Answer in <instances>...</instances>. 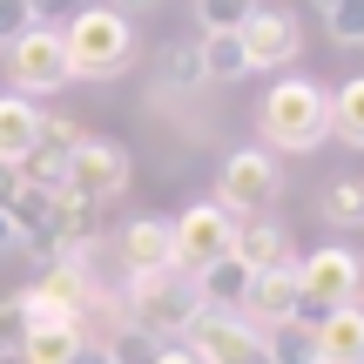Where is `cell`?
Instances as JSON below:
<instances>
[{
    "label": "cell",
    "instance_id": "cell-33",
    "mask_svg": "<svg viewBox=\"0 0 364 364\" xmlns=\"http://www.w3.org/2000/svg\"><path fill=\"white\" fill-rule=\"evenodd\" d=\"M156 364H196V351H189V344H162V358Z\"/></svg>",
    "mask_w": 364,
    "mask_h": 364
},
{
    "label": "cell",
    "instance_id": "cell-27",
    "mask_svg": "<svg viewBox=\"0 0 364 364\" xmlns=\"http://www.w3.org/2000/svg\"><path fill=\"white\" fill-rule=\"evenodd\" d=\"M21 34H34V7L27 0H0V48H14Z\"/></svg>",
    "mask_w": 364,
    "mask_h": 364
},
{
    "label": "cell",
    "instance_id": "cell-32",
    "mask_svg": "<svg viewBox=\"0 0 364 364\" xmlns=\"http://www.w3.org/2000/svg\"><path fill=\"white\" fill-rule=\"evenodd\" d=\"M7 250H21V223H14L7 209H0V257H7Z\"/></svg>",
    "mask_w": 364,
    "mask_h": 364
},
{
    "label": "cell",
    "instance_id": "cell-12",
    "mask_svg": "<svg viewBox=\"0 0 364 364\" xmlns=\"http://www.w3.org/2000/svg\"><path fill=\"white\" fill-rule=\"evenodd\" d=\"M122 270L142 277V270H176V223L169 216H135L122 230Z\"/></svg>",
    "mask_w": 364,
    "mask_h": 364
},
{
    "label": "cell",
    "instance_id": "cell-7",
    "mask_svg": "<svg viewBox=\"0 0 364 364\" xmlns=\"http://www.w3.org/2000/svg\"><path fill=\"white\" fill-rule=\"evenodd\" d=\"M277 189H284V176H277L270 149H236V156L223 162V176H216V203L230 209V216H263V209L277 203Z\"/></svg>",
    "mask_w": 364,
    "mask_h": 364
},
{
    "label": "cell",
    "instance_id": "cell-26",
    "mask_svg": "<svg viewBox=\"0 0 364 364\" xmlns=\"http://www.w3.org/2000/svg\"><path fill=\"white\" fill-rule=\"evenodd\" d=\"M324 21H331V41H338V48H364V0H344Z\"/></svg>",
    "mask_w": 364,
    "mask_h": 364
},
{
    "label": "cell",
    "instance_id": "cell-13",
    "mask_svg": "<svg viewBox=\"0 0 364 364\" xmlns=\"http://www.w3.org/2000/svg\"><path fill=\"white\" fill-rule=\"evenodd\" d=\"M189 284H196V297H203V311L243 317V304H250V284H257V270H250V263H236V257H223V263H209L203 277H189Z\"/></svg>",
    "mask_w": 364,
    "mask_h": 364
},
{
    "label": "cell",
    "instance_id": "cell-6",
    "mask_svg": "<svg viewBox=\"0 0 364 364\" xmlns=\"http://www.w3.org/2000/svg\"><path fill=\"white\" fill-rule=\"evenodd\" d=\"M7 75H14V95H27V102H41V95L68 88V48H61V27H34V34H21L7 48Z\"/></svg>",
    "mask_w": 364,
    "mask_h": 364
},
{
    "label": "cell",
    "instance_id": "cell-15",
    "mask_svg": "<svg viewBox=\"0 0 364 364\" xmlns=\"http://www.w3.org/2000/svg\"><path fill=\"white\" fill-rule=\"evenodd\" d=\"M34 142H41V102H27V95H0V162L21 169V162L34 156Z\"/></svg>",
    "mask_w": 364,
    "mask_h": 364
},
{
    "label": "cell",
    "instance_id": "cell-16",
    "mask_svg": "<svg viewBox=\"0 0 364 364\" xmlns=\"http://www.w3.org/2000/svg\"><path fill=\"white\" fill-rule=\"evenodd\" d=\"M317 364H364V311H331L317 317Z\"/></svg>",
    "mask_w": 364,
    "mask_h": 364
},
{
    "label": "cell",
    "instance_id": "cell-21",
    "mask_svg": "<svg viewBox=\"0 0 364 364\" xmlns=\"http://www.w3.org/2000/svg\"><path fill=\"white\" fill-rule=\"evenodd\" d=\"M196 48H203V75L209 81H243L250 75V54L236 34H196Z\"/></svg>",
    "mask_w": 364,
    "mask_h": 364
},
{
    "label": "cell",
    "instance_id": "cell-19",
    "mask_svg": "<svg viewBox=\"0 0 364 364\" xmlns=\"http://www.w3.org/2000/svg\"><path fill=\"white\" fill-rule=\"evenodd\" d=\"M263 364H317V324H277V331H263Z\"/></svg>",
    "mask_w": 364,
    "mask_h": 364
},
{
    "label": "cell",
    "instance_id": "cell-9",
    "mask_svg": "<svg viewBox=\"0 0 364 364\" xmlns=\"http://www.w3.org/2000/svg\"><path fill=\"white\" fill-rule=\"evenodd\" d=\"M189 351H196V364H263V331L250 317L203 311L189 331Z\"/></svg>",
    "mask_w": 364,
    "mask_h": 364
},
{
    "label": "cell",
    "instance_id": "cell-22",
    "mask_svg": "<svg viewBox=\"0 0 364 364\" xmlns=\"http://www.w3.org/2000/svg\"><path fill=\"white\" fill-rule=\"evenodd\" d=\"M203 48L196 41H176V48H162V88L169 95H189V88H203Z\"/></svg>",
    "mask_w": 364,
    "mask_h": 364
},
{
    "label": "cell",
    "instance_id": "cell-34",
    "mask_svg": "<svg viewBox=\"0 0 364 364\" xmlns=\"http://www.w3.org/2000/svg\"><path fill=\"white\" fill-rule=\"evenodd\" d=\"M108 7H122V14H135V7H156V0H108Z\"/></svg>",
    "mask_w": 364,
    "mask_h": 364
},
{
    "label": "cell",
    "instance_id": "cell-24",
    "mask_svg": "<svg viewBox=\"0 0 364 364\" xmlns=\"http://www.w3.org/2000/svg\"><path fill=\"white\" fill-rule=\"evenodd\" d=\"M108 351H115V364H156V358H162V338H149L142 324L122 317V331L108 338Z\"/></svg>",
    "mask_w": 364,
    "mask_h": 364
},
{
    "label": "cell",
    "instance_id": "cell-35",
    "mask_svg": "<svg viewBox=\"0 0 364 364\" xmlns=\"http://www.w3.org/2000/svg\"><path fill=\"white\" fill-rule=\"evenodd\" d=\"M311 7H317V14H331V7H344V0H311Z\"/></svg>",
    "mask_w": 364,
    "mask_h": 364
},
{
    "label": "cell",
    "instance_id": "cell-28",
    "mask_svg": "<svg viewBox=\"0 0 364 364\" xmlns=\"http://www.w3.org/2000/svg\"><path fill=\"white\" fill-rule=\"evenodd\" d=\"M27 338V311H21V290L14 297H0V351H21Z\"/></svg>",
    "mask_w": 364,
    "mask_h": 364
},
{
    "label": "cell",
    "instance_id": "cell-2",
    "mask_svg": "<svg viewBox=\"0 0 364 364\" xmlns=\"http://www.w3.org/2000/svg\"><path fill=\"white\" fill-rule=\"evenodd\" d=\"M61 48H68V75L75 81H115L135 61V21L122 7H108V0H95L61 27Z\"/></svg>",
    "mask_w": 364,
    "mask_h": 364
},
{
    "label": "cell",
    "instance_id": "cell-14",
    "mask_svg": "<svg viewBox=\"0 0 364 364\" xmlns=\"http://www.w3.org/2000/svg\"><path fill=\"white\" fill-rule=\"evenodd\" d=\"M236 263H250V270H277V263H297L290 257V230L277 216H250V223H236V250H230Z\"/></svg>",
    "mask_w": 364,
    "mask_h": 364
},
{
    "label": "cell",
    "instance_id": "cell-23",
    "mask_svg": "<svg viewBox=\"0 0 364 364\" xmlns=\"http://www.w3.org/2000/svg\"><path fill=\"white\" fill-rule=\"evenodd\" d=\"M75 149H81V122H75V115H41V142H34V156L68 162Z\"/></svg>",
    "mask_w": 364,
    "mask_h": 364
},
{
    "label": "cell",
    "instance_id": "cell-25",
    "mask_svg": "<svg viewBox=\"0 0 364 364\" xmlns=\"http://www.w3.org/2000/svg\"><path fill=\"white\" fill-rule=\"evenodd\" d=\"M250 14H257V0H196V21H203V34H236Z\"/></svg>",
    "mask_w": 364,
    "mask_h": 364
},
{
    "label": "cell",
    "instance_id": "cell-20",
    "mask_svg": "<svg viewBox=\"0 0 364 364\" xmlns=\"http://www.w3.org/2000/svg\"><path fill=\"white\" fill-rule=\"evenodd\" d=\"M331 135H338L344 149H364V75H351L331 95Z\"/></svg>",
    "mask_w": 364,
    "mask_h": 364
},
{
    "label": "cell",
    "instance_id": "cell-4",
    "mask_svg": "<svg viewBox=\"0 0 364 364\" xmlns=\"http://www.w3.org/2000/svg\"><path fill=\"white\" fill-rule=\"evenodd\" d=\"M297 284H304V311H297V324H317V317L351 311V304H358V290H364V263H358V250L324 243V250H311V257L297 263Z\"/></svg>",
    "mask_w": 364,
    "mask_h": 364
},
{
    "label": "cell",
    "instance_id": "cell-1",
    "mask_svg": "<svg viewBox=\"0 0 364 364\" xmlns=\"http://www.w3.org/2000/svg\"><path fill=\"white\" fill-rule=\"evenodd\" d=\"M257 129H263V149L277 156H311V149L331 142V88L304 75H284L257 108Z\"/></svg>",
    "mask_w": 364,
    "mask_h": 364
},
{
    "label": "cell",
    "instance_id": "cell-10",
    "mask_svg": "<svg viewBox=\"0 0 364 364\" xmlns=\"http://www.w3.org/2000/svg\"><path fill=\"white\" fill-rule=\"evenodd\" d=\"M236 41H243V54H250V75H257V68H290L304 54V27H297L290 7H257L236 27Z\"/></svg>",
    "mask_w": 364,
    "mask_h": 364
},
{
    "label": "cell",
    "instance_id": "cell-5",
    "mask_svg": "<svg viewBox=\"0 0 364 364\" xmlns=\"http://www.w3.org/2000/svg\"><path fill=\"white\" fill-rule=\"evenodd\" d=\"M236 250V216L223 203H189L176 216V277H203Z\"/></svg>",
    "mask_w": 364,
    "mask_h": 364
},
{
    "label": "cell",
    "instance_id": "cell-18",
    "mask_svg": "<svg viewBox=\"0 0 364 364\" xmlns=\"http://www.w3.org/2000/svg\"><path fill=\"white\" fill-rule=\"evenodd\" d=\"M317 216L331 230H364V176H338L324 189V203H317Z\"/></svg>",
    "mask_w": 364,
    "mask_h": 364
},
{
    "label": "cell",
    "instance_id": "cell-11",
    "mask_svg": "<svg viewBox=\"0 0 364 364\" xmlns=\"http://www.w3.org/2000/svg\"><path fill=\"white\" fill-rule=\"evenodd\" d=\"M304 311V284H297V263H277V270H257V284H250V304L243 317L257 331H277V324H297Z\"/></svg>",
    "mask_w": 364,
    "mask_h": 364
},
{
    "label": "cell",
    "instance_id": "cell-30",
    "mask_svg": "<svg viewBox=\"0 0 364 364\" xmlns=\"http://www.w3.org/2000/svg\"><path fill=\"white\" fill-rule=\"evenodd\" d=\"M27 189V176L21 169H7V162H0V209H14V196Z\"/></svg>",
    "mask_w": 364,
    "mask_h": 364
},
{
    "label": "cell",
    "instance_id": "cell-3",
    "mask_svg": "<svg viewBox=\"0 0 364 364\" xmlns=\"http://www.w3.org/2000/svg\"><path fill=\"white\" fill-rule=\"evenodd\" d=\"M122 317L142 324L149 338H189L196 317H203V297H196V284L176 277V270H142V277H129Z\"/></svg>",
    "mask_w": 364,
    "mask_h": 364
},
{
    "label": "cell",
    "instance_id": "cell-29",
    "mask_svg": "<svg viewBox=\"0 0 364 364\" xmlns=\"http://www.w3.org/2000/svg\"><path fill=\"white\" fill-rule=\"evenodd\" d=\"M27 7H34V27H54V21L68 27L81 7H88V0H27Z\"/></svg>",
    "mask_w": 364,
    "mask_h": 364
},
{
    "label": "cell",
    "instance_id": "cell-31",
    "mask_svg": "<svg viewBox=\"0 0 364 364\" xmlns=\"http://www.w3.org/2000/svg\"><path fill=\"white\" fill-rule=\"evenodd\" d=\"M75 364H115V351H108V338H88V344L75 351Z\"/></svg>",
    "mask_w": 364,
    "mask_h": 364
},
{
    "label": "cell",
    "instance_id": "cell-8",
    "mask_svg": "<svg viewBox=\"0 0 364 364\" xmlns=\"http://www.w3.org/2000/svg\"><path fill=\"white\" fill-rule=\"evenodd\" d=\"M135 162L122 142H108V135H81V149L68 156V189L88 196V203H115L122 189H129Z\"/></svg>",
    "mask_w": 364,
    "mask_h": 364
},
{
    "label": "cell",
    "instance_id": "cell-36",
    "mask_svg": "<svg viewBox=\"0 0 364 364\" xmlns=\"http://www.w3.org/2000/svg\"><path fill=\"white\" fill-rule=\"evenodd\" d=\"M0 364H27V358H21V351H0Z\"/></svg>",
    "mask_w": 364,
    "mask_h": 364
},
{
    "label": "cell",
    "instance_id": "cell-17",
    "mask_svg": "<svg viewBox=\"0 0 364 364\" xmlns=\"http://www.w3.org/2000/svg\"><path fill=\"white\" fill-rule=\"evenodd\" d=\"M81 344H88V324H54V331H27L21 358L27 364H75Z\"/></svg>",
    "mask_w": 364,
    "mask_h": 364
}]
</instances>
